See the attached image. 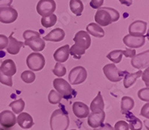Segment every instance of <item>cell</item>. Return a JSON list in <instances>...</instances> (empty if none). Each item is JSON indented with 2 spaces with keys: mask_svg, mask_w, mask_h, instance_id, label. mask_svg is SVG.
<instances>
[{
  "mask_svg": "<svg viewBox=\"0 0 149 130\" xmlns=\"http://www.w3.org/2000/svg\"><path fill=\"white\" fill-rule=\"evenodd\" d=\"M17 123V117L14 112L5 110L0 113V124L5 128H11Z\"/></svg>",
  "mask_w": 149,
  "mask_h": 130,
  "instance_id": "11",
  "label": "cell"
},
{
  "mask_svg": "<svg viewBox=\"0 0 149 130\" xmlns=\"http://www.w3.org/2000/svg\"><path fill=\"white\" fill-rule=\"evenodd\" d=\"M38 35H40V34L39 32H35V31L27 30V31H25V32H23V37L25 40H27L28 38L33 37V36H38Z\"/></svg>",
  "mask_w": 149,
  "mask_h": 130,
  "instance_id": "40",
  "label": "cell"
},
{
  "mask_svg": "<svg viewBox=\"0 0 149 130\" xmlns=\"http://www.w3.org/2000/svg\"><path fill=\"white\" fill-rule=\"evenodd\" d=\"M87 78V72L84 67L78 66L72 68L69 73V82L71 84L76 85V84H82L86 81Z\"/></svg>",
  "mask_w": 149,
  "mask_h": 130,
  "instance_id": "5",
  "label": "cell"
},
{
  "mask_svg": "<svg viewBox=\"0 0 149 130\" xmlns=\"http://www.w3.org/2000/svg\"><path fill=\"white\" fill-rule=\"evenodd\" d=\"M57 20H58L57 16L52 14L46 17H42L41 19V24L45 28H51L55 25Z\"/></svg>",
  "mask_w": 149,
  "mask_h": 130,
  "instance_id": "29",
  "label": "cell"
},
{
  "mask_svg": "<svg viewBox=\"0 0 149 130\" xmlns=\"http://www.w3.org/2000/svg\"><path fill=\"white\" fill-rule=\"evenodd\" d=\"M53 86L55 88L56 91L63 96V98L69 100L72 98L74 94V90L70 84L63 79H55L53 81Z\"/></svg>",
  "mask_w": 149,
  "mask_h": 130,
  "instance_id": "3",
  "label": "cell"
},
{
  "mask_svg": "<svg viewBox=\"0 0 149 130\" xmlns=\"http://www.w3.org/2000/svg\"><path fill=\"white\" fill-rule=\"evenodd\" d=\"M0 130H4L3 129H2V128H0Z\"/></svg>",
  "mask_w": 149,
  "mask_h": 130,
  "instance_id": "47",
  "label": "cell"
},
{
  "mask_svg": "<svg viewBox=\"0 0 149 130\" xmlns=\"http://www.w3.org/2000/svg\"><path fill=\"white\" fill-rule=\"evenodd\" d=\"M56 7L54 0H40L37 5V11L42 17H46L52 14Z\"/></svg>",
  "mask_w": 149,
  "mask_h": 130,
  "instance_id": "6",
  "label": "cell"
},
{
  "mask_svg": "<svg viewBox=\"0 0 149 130\" xmlns=\"http://www.w3.org/2000/svg\"><path fill=\"white\" fill-rule=\"evenodd\" d=\"M13 0H0V7H10Z\"/></svg>",
  "mask_w": 149,
  "mask_h": 130,
  "instance_id": "45",
  "label": "cell"
},
{
  "mask_svg": "<svg viewBox=\"0 0 149 130\" xmlns=\"http://www.w3.org/2000/svg\"><path fill=\"white\" fill-rule=\"evenodd\" d=\"M0 70L4 75L12 77L17 73V66L13 60L7 59L2 63Z\"/></svg>",
  "mask_w": 149,
  "mask_h": 130,
  "instance_id": "20",
  "label": "cell"
},
{
  "mask_svg": "<svg viewBox=\"0 0 149 130\" xmlns=\"http://www.w3.org/2000/svg\"><path fill=\"white\" fill-rule=\"evenodd\" d=\"M70 8L74 15L79 17L84 11V4L81 0H70Z\"/></svg>",
  "mask_w": 149,
  "mask_h": 130,
  "instance_id": "26",
  "label": "cell"
},
{
  "mask_svg": "<svg viewBox=\"0 0 149 130\" xmlns=\"http://www.w3.org/2000/svg\"><path fill=\"white\" fill-rule=\"evenodd\" d=\"M86 32L89 34H91L93 37L102 38L104 36L105 33L104 29L101 27L100 25H98L97 23L95 22H91L89 24L86 28Z\"/></svg>",
  "mask_w": 149,
  "mask_h": 130,
  "instance_id": "23",
  "label": "cell"
},
{
  "mask_svg": "<svg viewBox=\"0 0 149 130\" xmlns=\"http://www.w3.org/2000/svg\"><path fill=\"white\" fill-rule=\"evenodd\" d=\"M135 103L134 100H133L130 96H123L122 98L121 101V110H122V113L124 112H130V110L134 108Z\"/></svg>",
  "mask_w": 149,
  "mask_h": 130,
  "instance_id": "27",
  "label": "cell"
},
{
  "mask_svg": "<svg viewBox=\"0 0 149 130\" xmlns=\"http://www.w3.org/2000/svg\"><path fill=\"white\" fill-rule=\"evenodd\" d=\"M8 45V37L3 34H0V50L7 48Z\"/></svg>",
  "mask_w": 149,
  "mask_h": 130,
  "instance_id": "38",
  "label": "cell"
},
{
  "mask_svg": "<svg viewBox=\"0 0 149 130\" xmlns=\"http://www.w3.org/2000/svg\"><path fill=\"white\" fill-rule=\"evenodd\" d=\"M25 105H26V103H25V102H24L22 99H19V100L13 101L9 104V106L12 108V111L14 112L15 115L16 114L19 115L24 110Z\"/></svg>",
  "mask_w": 149,
  "mask_h": 130,
  "instance_id": "28",
  "label": "cell"
},
{
  "mask_svg": "<svg viewBox=\"0 0 149 130\" xmlns=\"http://www.w3.org/2000/svg\"><path fill=\"white\" fill-rule=\"evenodd\" d=\"M114 130H129L128 123L124 120L116 122L114 126Z\"/></svg>",
  "mask_w": 149,
  "mask_h": 130,
  "instance_id": "37",
  "label": "cell"
},
{
  "mask_svg": "<svg viewBox=\"0 0 149 130\" xmlns=\"http://www.w3.org/2000/svg\"><path fill=\"white\" fill-rule=\"evenodd\" d=\"M70 46L68 44L58 48L53 55L54 59L58 63L66 62L70 56Z\"/></svg>",
  "mask_w": 149,
  "mask_h": 130,
  "instance_id": "19",
  "label": "cell"
},
{
  "mask_svg": "<svg viewBox=\"0 0 149 130\" xmlns=\"http://www.w3.org/2000/svg\"><path fill=\"white\" fill-rule=\"evenodd\" d=\"M104 8L109 12L110 17L112 19V22H116V21L119 20V17H120V14H119V11L116 10H115L114 8H108V7H104Z\"/></svg>",
  "mask_w": 149,
  "mask_h": 130,
  "instance_id": "36",
  "label": "cell"
},
{
  "mask_svg": "<svg viewBox=\"0 0 149 130\" xmlns=\"http://www.w3.org/2000/svg\"><path fill=\"white\" fill-rule=\"evenodd\" d=\"M140 115L142 117H144L146 118H149V103H147L143 105V107L141 109Z\"/></svg>",
  "mask_w": 149,
  "mask_h": 130,
  "instance_id": "39",
  "label": "cell"
},
{
  "mask_svg": "<svg viewBox=\"0 0 149 130\" xmlns=\"http://www.w3.org/2000/svg\"><path fill=\"white\" fill-rule=\"evenodd\" d=\"M48 99H49V102L51 104L56 105L61 101V100L63 99V96L56 91L55 90H52L51 91L49 92Z\"/></svg>",
  "mask_w": 149,
  "mask_h": 130,
  "instance_id": "32",
  "label": "cell"
},
{
  "mask_svg": "<svg viewBox=\"0 0 149 130\" xmlns=\"http://www.w3.org/2000/svg\"><path fill=\"white\" fill-rule=\"evenodd\" d=\"M95 21L100 26H107L112 23V19L109 12L104 8H100L95 15Z\"/></svg>",
  "mask_w": 149,
  "mask_h": 130,
  "instance_id": "15",
  "label": "cell"
},
{
  "mask_svg": "<svg viewBox=\"0 0 149 130\" xmlns=\"http://www.w3.org/2000/svg\"><path fill=\"white\" fill-rule=\"evenodd\" d=\"M52 72L55 76H58V77H62L66 75V69L63 64L58 62L55 64L54 69L52 70Z\"/></svg>",
  "mask_w": 149,
  "mask_h": 130,
  "instance_id": "33",
  "label": "cell"
},
{
  "mask_svg": "<svg viewBox=\"0 0 149 130\" xmlns=\"http://www.w3.org/2000/svg\"><path fill=\"white\" fill-rule=\"evenodd\" d=\"M104 102L102 93L99 91L90 104V110L92 112H96L104 111Z\"/></svg>",
  "mask_w": 149,
  "mask_h": 130,
  "instance_id": "24",
  "label": "cell"
},
{
  "mask_svg": "<svg viewBox=\"0 0 149 130\" xmlns=\"http://www.w3.org/2000/svg\"><path fill=\"white\" fill-rule=\"evenodd\" d=\"M17 122L18 125L24 129H29L34 124L32 117L26 112H21L17 117Z\"/></svg>",
  "mask_w": 149,
  "mask_h": 130,
  "instance_id": "18",
  "label": "cell"
},
{
  "mask_svg": "<svg viewBox=\"0 0 149 130\" xmlns=\"http://www.w3.org/2000/svg\"><path fill=\"white\" fill-rule=\"evenodd\" d=\"M94 130H114L113 127L109 123H104V124H102L101 126H99L98 128L95 129Z\"/></svg>",
  "mask_w": 149,
  "mask_h": 130,
  "instance_id": "44",
  "label": "cell"
},
{
  "mask_svg": "<svg viewBox=\"0 0 149 130\" xmlns=\"http://www.w3.org/2000/svg\"><path fill=\"white\" fill-rule=\"evenodd\" d=\"M18 17L17 10L11 7H0V22L9 24L15 22Z\"/></svg>",
  "mask_w": 149,
  "mask_h": 130,
  "instance_id": "8",
  "label": "cell"
},
{
  "mask_svg": "<svg viewBox=\"0 0 149 130\" xmlns=\"http://www.w3.org/2000/svg\"><path fill=\"white\" fill-rule=\"evenodd\" d=\"M138 97L141 100L145 102H149V88H145L140 89L138 91Z\"/></svg>",
  "mask_w": 149,
  "mask_h": 130,
  "instance_id": "34",
  "label": "cell"
},
{
  "mask_svg": "<svg viewBox=\"0 0 149 130\" xmlns=\"http://www.w3.org/2000/svg\"><path fill=\"white\" fill-rule=\"evenodd\" d=\"M147 30V22L142 20H136L133 22L129 26V34L133 36L145 35Z\"/></svg>",
  "mask_w": 149,
  "mask_h": 130,
  "instance_id": "13",
  "label": "cell"
},
{
  "mask_svg": "<svg viewBox=\"0 0 149 130\" xmlns=\"http://www.w3.org/2000/svg\"><path fill=\"white\" fill-rule=\"evenodd\" d=\"M121 4L125 5L126 6H130L133 3V0H119Z\"/></svg>",
  "mask_w": 149,
  "mask_h": 130,
  "instance_id": "46",
  "label": "cell"
},
{
  "mask_svg": "<svg viewBox=\"0 0 149 130\" xmlns=\"http://www.w3.org/2000/svg\"><path fill=\"white\" fill-rule=\"evenodd\" d=\"M0 83L9 87L13 86V80H12V77L4 75L3 73H2L1 70H0Z\"/></svg>",
  "mask_w": 149,
  "mask_h": 130,
  "instance_id": "35",
  "label": "cell"
},
{
  "mask_svg": "<svg viewBox=\"0 0 149 130\" xmlns=\"http://www.w3.org/2000/svg\"><path fill=\"white\" fill-rule=\"evenodd\" d=\"M24 44L26 46H29L34 52H41L45 49L46 46L45 41L42 40V38H41L40 35L29 37L27 40H25Z\"/></svg>",
  "mask_w": 149,
  "mask_h": 130,
  "instance_id": "12",
  "label": "cell"
},
{
  "mask_svg": "<svg viewBox=\"0 0 149 130\" xmlns=\"http://www.w3.org/2000/svg\"><path fill=\"white\" fill-rule=\"evenodd\" d=\"M122 114L125 115L126 118H127V121H128L129 129H130L131 130H142V123L139 118L134 116L130 112H124Z\"/></svg>",
  "mask_w": 149,
  "mask_h": 130,
  "instance_id": "22",
  "label": "cell"
},
{
  "mask_svg": "<svg viewBox=\"0 0 149 130\" xmlns=\"http://www.w3.org/2000/svg\"><path fill=\"white\" fill-rule=\"evenodd\" d=\"M122 55H124L126 58H133L136 56V50L126 48L125 50H122Z\"/></svg>",
  "mask_w": 149,
  "mask_h": 130,
  "instance_id": "41",
  "label": "cell"
},
{
  "mask_svg": "<svg viewBox=\"0 0 149 130\" xmlns=\"http://www.w3.org/2000/svg\"><path fill=\"white\" fill-rule=\"evenodd\" d=\"M123 42L125 46L130 49L140 48L146 43V36H133L127 34L124 37Z\"/></svg>",
  "mask_w": 149,
  "mask_h": 130,
  "instance_id": "10",
  "label": "cell"
},
{
  "mask_svg": "<svg viewBox=\"0 0 149 130\" xmlns=\"http://www.w3.org/2000/svg\"><path fill=\"white\" fill-rule=\"evenodd\" d=\"M70 117L67 112L63 108L54 110L50 117L51 130H66L70 126Z\"/></svg>",
  "mask_w": 149,
  "mask_h": 130,
  "instance_id": "2",
  "label": "cell"
},
{
  "mask_svg": "<svg viewBox=\"0 0 149 130\" xmlns=\"http://www.w3.org/2000/svg\"><path fill=\"white\" fill-rule=\"evenodd\" d=\"M65 37V32L62 29L57 28L53 29L49 32L47 35L44 36L42 40L46 41H52V42H60L63 41Z\"/></svg>",
  "mask_w": 149,
  "mask_h": 130,
  "instance_id": "21",
  "label": "cell"
},
{
  "mask_svg": "<svg viewBox=\"0 0 149 130\" xmlns=\"http://www.w3.org/2000/svg\"><path fill=\"white\" fill-rule=\"evenodd\" d=\"M88 116V120H87L88 125L92 128L96 129L103 124L106 115L104 111H101V112H92Z\"/></svg>",
  "mask_w": 149,
  "mask_h": 130,
  "instance_id": "14",
  "label": "cell"
},
{
  "mask_svg": "<svg viewBox=\"0 0 149 130\" xmlns=\"http://www.w3.org/2000/svg\"><path fill=\"white\" fill-rule=\"evenodd\" d=\"M26 64L31 71H40L45 67L46 59L40 53H32L26 58Z\"/></svg>",
  "mask_w": 149,
  "mask_h": 130,
  "instance_id": "4",
  "label": "cell"
},
{
  "mask_svg": "<svg viewBox=\"0 0 149 130\" xmlns=\"http://www.w3.org/2000/svg\"><path fill=\"white\" fill-rule=\"evenodd\" d=\"M72 112L78 118L84 119L90 115V108L84 103L75 102L72 105Z\"/></svg>",
  "mask_w": 149,
  "mask_h": 130,
  "instance_id": "16",
  "label": "cell"
},
{
  "mask_svg": "<svg viewBox=\"0 0 149 130\" xmlns=\"http://www.w3.org/2000/svg\"><path fill=\"white\" fill-rule=\"evenodd\" d=\"M74 44L70 48V54L74 58L80 59L81 56L85 54V52L91 45V37L90 34L85 31H79L75 34L73 38Z\"/></svg>",
  "mask_w": 149,
  "mask_h": 130,
  "instance_id": "1",
  "label": "cell"
},
{
  "mask_svg": "<svg viewBox=\"0 0 149 130\" xmlns=\"http://www.w3.org/2000/svg\"><path fill=\"white\" fill-rule=\"evenodd\" d=\"M36 79V76L33 71L26 70L22 72L21 74V79L25 83L30 84V83L34 82Z\"/></svg>",
  "mask_w": 149,
  "mask_h": 130,
  "instance_id": "31",
  "label": "cell"
},
{
  "mask_svg": "<svg viewBox=\"0 0 149 130\" xmlns=\"http://www.w3.org/2000/svg\"><path fill=\"white\" fill-rule=\"evenodd\" d=\"M14 32H12L8 37V45L7 46V52L10 55H17L21 48L23 46L24 43L17 41L15 37H13Z\"/></svg>",
  "mask_w": 149,
  "mask_h": 130,
  "instance_id": "17",
  "label": "cell"
},
{
  "mask_svg": "<svg viewBox=\"0 0 149 130\" xmlns=\"http://www.w3.org/2000/svg\"><path fill=\"white\" fill-rule=\"evenodd\" d=\"M71 130H77V129H71Z\"/></svg>",
  "mask_w": 149,
  "mask_h": 130,
  "instance_id": "48",
  "label": "cell"
},
{
  "mask_svg": "<svg viewBox=\"0 0 149 130\" xmlns=\"http://www.w3.org/2000/svg\"><path fill=\"white\" fill-rule=\"evenodd\" d=\"M131 65L134 68L138 70H142L148 67L149 64V50H146L136 55L131 59Z\"/></svg>",
  "mask_w": 149,
  "mask_h": 130,
  "instance_id": "9",
  "label": "cell"
},
{
  "mask_svg": "<svg viewBox=\"0 0 149 130\" xmlns=\"http://www.w3.org/2000/svg\"><path fill=\"white\" fill-rule=\"evenodd\" d=\"M122 56H123L122 50L116 49V50H113L110 53H108L107 58L114 64H119L122 61Z\"/></svg>",
  "mask_w": 149,
  "mask_h": 130,
  "instance_id": "30",
  "label": "cell"
},
{
  "mask_svg": "<svg viewBox=\"0 0 149 130\" xmlns=\"http://www.w3.org/2000/svg\"><path fill=\"white\" fill-rule=\"evenodd\" d=\"M104 3V0H91L90 5L93 8L98 9L102 7Z\"/></svg>",
  "mask_w": 149,
  "mask_h": 130,
  "instance_id": "42",
  "label": "cell"
},
{
  "mask_svg": "<svg viewBox=\"0 0 149 130\" xmlns=\"http://www.w3.org/2000/svg\"><path fill=\"white\" fill-rule=\"evenodd\" d=\"M103 72L107 79L112 82H118L122 79L123 73L116 67L115 64H106L103 67Z\"/></svg>",
  "mask_w": 149,
  "mask_h": 130,
  "instance_id": "7",
  "label": "cell"
},
{
  "mask_svg": "<svg viewBox=\"0 0 149 130\" xmlns=\"http://www.w3.org/2000/svg\"><path fill=\"white\" fill-rule=\"evenodd\" d=\"M148 73H149V69L148 67L146 68V70L144 72H142V80L144 81L145 84H146V88H148L149 86V79H148Z\"/></svg>",
  "mask_w": 149,
  "mask_h": 130,
  "instance_id": "43",
  "label": "cell"
},
{
  "mask_svg": "<svg viewBox=\"0 0 149 130\" xmlns=\"http://www.w3.org/2000/svg\"><path fill=\"white\" fill-rule=\"evenodd\" d=\"M142 71L139 70V71L136 72L134 73H127L125 76V79H124V86L125 88H129L132 86L133 84H135L136 82V79L140 78L142 76Z\"/></svg>",
  "mask_w": 149,
  "mask_h": 130,
  "instance_id": "25",
  "label": "cell"
}]
</instances>
